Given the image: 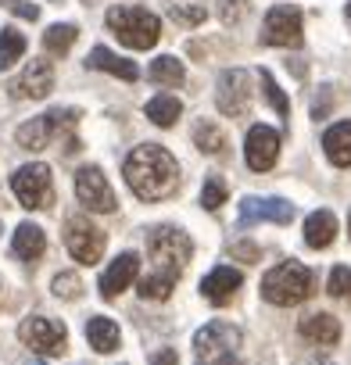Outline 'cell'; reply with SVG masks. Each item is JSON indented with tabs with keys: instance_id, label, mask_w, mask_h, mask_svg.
I'll list each match as a JSON object with an SVG mask.
<instances>
[{
	"instance_id": "cell-1",
	"label": "cell",
	"mask_w": 351,
	"mask_h": 365,
	"mask_svg": "<svg viewBox=\"0 0 351 365\" xmlns=\"http://www.w3.org/2000/svg\"><path fill=\"white\" fill-rule=\"evenodd\" d=\"M126 182L140 201H165L180 187V165L161 143H140L126 158Z\"/></svg>"
},
{
	"instance_id": "cell-2",
	"label": "cell",
	"mask_w": 351,
	"mask_h": 365,
	"mask_svg": "<svg viewBox=\"0 0 351 365\" xmlns=\"http://www.w3.org/2000/svg\"><path fill=\"white\" fill-rule=\"evenodd\" d=\"M76 122H79V111H76V108H54V111H47V115H40V118L19 125L15 140H19V147H26V150H47V147H54V143L65 140V154H76V150H79Z\"/></svg>"
},
{
	"instance_id": "cell-3",
	"label": "cell",
	"mask_w": 351,
	"mask_h": 365,
	"mask_svg": "<svg viewBox=\"0 0 351 365\" xmlns=\"http://www.w3.org/2000/svg\"><path fill=\"white\" fill-rule=\"evenodd\" d=\"M312 290H315V272L301 262H283L262 276V297L269 304H280V308L308 301Z\"/></svg>"
},
{
	"instance_id": "cell-4",
	"label": "cell",
	"mask_w": 351,
	"mask_h": 365,
	"mask_svg": "<svg viewBox=\"0 0 351 365\" xmlns=\"http://www.w3.org/2000/svg\"><path fill=\"white\" fill-rule=\"evenodd\" d=\"M190 251H194V247H190V237H187V233L172 230V226L151 230V233H147V255H151V262H154L151 276H161V279L176 283V279L183 276L187 262H190Z\"/></svg>"
},
{
	"instance_id": "cell-5",
	"label": "cell",
	"mask_w": 351,
	"mask_h": 365,
	"mask_svg": "<svg viewBox=\"0 0 351 365\" xmlns=\"http://www.w3.org/2000/svg\"><path fill=\"white\" fill-rule=\"evenodd\" d=\"M108 29L133 51H151L161 36V22L158 15H151L147 8H133V4H122V8H111L108 11Z\"/></svg>"
},
{
	"instance_id": "cell-6",
	"label": "cell",
	"mask_w": 351,
	"mask_h": 365,
	"mask_svg": "<svg viewBox=\"0 0 351 365\" xmlns=\"http://www.w3.org/2000/svg\"><path fill=\"white\" fill-rule=\"evenodd\" d=\"M11 187H15V197L22 201V208H51L54 201V182H51V168L33 161V165H22L15 175H11Z\"/></svg>"
},
{
	"instance_id": "cell-7",
	"label": "cell",
	"mask_w": 351,
	"mask_h": 365,
	"mask_svg": "<svg viewBox=\"0 0 351 365\" xmlns=\"http://www.w3.org/2000/svg\"><path fill=\"white\" fill-rule=\"evenodd\" d=\"M19 340L36 351V354H61L65 344H68V329L58 322V319H47V315H29L22 326H19Z\"/></svg>"
},
{
	"instance_id": "cell-8",
	"label": "cell",
	"mask_w": 351,
	"mask_h": 365,
	"mask_svg": "<svg viewBox=\"0 0 351 365\" xmlns=\"http://www.w3.org/2000/svg\"><path fill=\"white\" fill-rule=\"evenodd\" d=\"M65 247H68V255L76 262L93 265L104 255V230H97L86 215H72L65 222Z\"/></svg>"
},
{
	"instance_id": "cell-9",
	"label": "cell",
	"mask_w": 351,
	"mask_h": 365,
	"mask_svg": "<svg viewBox=\"0 0 351 365\" xmlns=\"http://www.w3.org/2000/svg\"><path fill=\"white\" fill-rule=\"evenodd\" d=\"M215 104L223 115L240 118L251 108V76L244 68H226L219 76V90H215Z\"/></svg>"
},
{
	"instance_id": "cell-10",
	"label": "cell",
	"mask_w": 351,
	"mask_h": 365,
	"mask_svg": "<svg viewBox=\"0 0 351 365\" xmlns=\"http://www.w3.org/2000/svg\"><path fill=\"white\" fill-rule=\"evenodd\" d=\"M265 43L273 47H301L305 40V29H301V11L290 8V4H280L265 15V33H262Z\"/></svg>"
},
{
	"instance_id": "cell-11",
	"label": "cell",
	"mask_w": 351,
	"mask_h": 365,
	"mask_svg": "<svg viewBox=\"0 0 351 365\" xmlns=\"http://www.w3.org/2000/svg\"><path fill=\"white\" fill-rule=\"evenodd\" d=\"M76 194H79V201L90 212H101V215L115 212V205H118L115 194H111V187H108V179H104V172L97 165H86V168L76 172Z\"/></svg>"
},
{
	"instance_id": "cell-12",
	"label": "cell",
	"mask_w": 351,
	"mask_h": 365,
	"mask_svg": "<svg viewBox=\"0 0 351 365\" xmlns=\"http://www.w3.org/2000/svg\"><path fill=\"white\" fill-rule=\"evenodd\" d=\"M294 219V205L283 201V197H244L240 201V219L237 226L248 230L255 222H276V226H287Z\"/></svg>"
},
{
	"instance_id": "cell-13",
	"label": "cell",
	"mask_w": 351,
	"mask_h": 365,
	"mask_svg": "<svg viewBox=\"0 0 351 365\" xmlns=\"http://www.w3.org/2000/svg\"><path fill=\"white\" fill-rule=\"evenodd\" d=\"M244 158H248V168L269 172L280 158V133L273 125H251L248 143H244Z\"/></svg>"
},
{
	"instance_id": "cell-14",
	"label": "cell",
	"mask_w": 351,
	"mask_h": 365,
	"mask_svg": "<svg viewBox=\"0 0 351 365\" xmlns=\"http://www.w3.org/2000/svg\"><path fill=\"white\" fill-rule=\"evenodd\" d=\"M51 90H54V65L44 61V58H33L26 65V72L11 83V93L15 97H29V101H44Z\"/></svg>"
},
{
	"instance_id": "cell-15",
	"label": "cell",
	"mask_w": 351,
	"mask_h": 365,
	"mask_svg": "<svg viewBox=\"0 0 351 365\" xmlns=\"http://www.w3.org/2000/svg\"><path fill=\"white\" fill-rule=\"evenodd\" d=\"M136 272H140V258L133 255V251H126V255H118L108 269H104V276H101V297H118L133 279H136Z\"/></svg>"
},
{
	"instance_id": "cell-16",
	"label": "cell",
	"mask_w": 351,
	"mask_h": 365,
	"mask_svg": "<svg viewBox=\"0 0 351 365\" xmlns=\"http://www.w3.org/2000/svg\"><path fill=\"white\" fill-rule=\"evenodd\" d=\"M240 283H244V276H240L233 265H219V269H212V272L201 279V294H205V301H212V304H226V301H233V294H237Z\"/></svg>"
},
{
	"instance_id": "cell-17",
	"label": "cell",
	"mask_w": 351,
	"mask_h": 365,
	"mask_svg": "<svg viewBox=\"0 0 351 365\" xmlns=\"http://www.w3.org/2000/svg\"><path fill=\"white\" fill-rule=\"evenodd\" d=\"M240 344V329L233 322H223V319H212L205 329L194 333V347L205 354V351H226V347H237Z\"/></svg>"
},
{
	"instance_id": "cell-18",
	"label": "cell",
	"mask_w": 351,
	"mask_h": 365,
	"mask_svg": "<svg viewBox=\"0 0 351 365\" xmlns=\"http://www.w3.org/2000/svg\"><path fill=\"white\" fill-rule=\"evenodd\" d=\"M301 336L319 344V347H330V344L340 340V322L333 315H326V312H312V315L301 319Z\"/></svg>"
},
{
	"instance_id": "cell-19",
	"label": "cell",
	"mask_w": 351,
	"mask_h": 365,
	"mask_svg": "<svg viewBox=\"0 0 351 365\" xmlns=\"http://www.w3.org/2000/svg\"><path fill=\"white\" fill-rule=\"evenodd\" d=\"M333 237H337V219H333V212L319 208V212H312V215L305 219V244H308V247L322 251V247L333 244Z\"/></svg>"
},
{
	"instance_id": "cell-20",
	"label": "cell",
	"mask_w": 351,
	"mask_h": 365,
	"mask_svg": "<svg viewBox=\"0 0 351 365\" xmlns=\"http://www.w3.org/2000/svg\"><path fill=\"white\" fill-rule=\"evenodd\" d=\"M322 150H326V158H330L337 168H347V165H351V122L330 125L326 136H322Z\"/></svg>"
},
{
	"instance_id": "cell-21",
	"label": "cell",
	"mask_w": 351,
	"mask_h": 365,
	"mask_svg": "<svg viewBox=\"0 0 351 365\" xmlns=\"http://www.w3.org/2000/svg\"><path fill=\"white\" fill-rule=\"evenodd\" d=\"M86 65H90V68H101V72H111V76H118V79H126V83H133V79L140 76V68H136L133 61L111 54L108 47H93V51L86 54Z\"/></svg>"
},
{
	"instance_id": "cell-22",
	"label": "cell",
	"mask_w": 351,
	"mask_h": 365,
	"mask_svg": "<svg viewBox=\"0 0 351 365\" xmlns=\"http://www.w3.org/2000/svg\"><path fill=\"white\" fill-rule=\"evenodd\" d=\"M15 258H22V262H36V258H44V251H47V237H44V230L40 226H33V222H22L19 230H15Z\"/></svg>"
},
{
	"instance_id": "cell-23",
	"label": "cell",
	"mask_w": 351,
	"mask_h": 365,
	"mask_svg": "<svg viewBox=\"0 0 351 365\" xmlns=\"http://www.w3.org/2000/svg\"><path fill=\"white\" fill-rule=\"evenodd\" d=\"M86 340H90L93 351L111 354V351L118 347V326H115L108 315H93V319L86 322Z\"/></svg>"
},
{
	"instance_id": "cell-24",
	"label": "cell",
	"mask_w": 351,
	"mask_h": 365,
	"mask_svg": "<svg viewBox=\"0 0 351 365\" xmlns=\"http://www.w3.org/2000/svg\"><path fill=\"white\" fill-rule=\"evenodd\" d=\"M147 79H151V83H158V86H180V83L187 79V72H183V61H176V58L161 54V58H154V61H151Z\"/></svg>"
},
{
	"instance_id": "cell-25",
	"label": "cell",
	"mask_w": 351,
	"mask_h": 365,
	"mask_svg": "<svg viewBox=\"0 0 351 365\" xmlns=\"http://www.w3.org/2000/svg\"><path fill=\"white\" fill-rule=\"evenodd\" d=\"M180 115H183V104L176 101L172 93H158V97H151V101H147V118H151L154 125H161V129H165V125H172Z\"/></svg>"
},
{
	"instance_id": "cell-26",
	"label": "cell",
	"mask_w": 351,
	"mask_h": 365,
	"mask_svg": "<svg viewBox=\"0 0 351 365\" xmlns=\"http://www.w3.org/2000/svg\"><path fill=\"white\" fill-rule=\"evenodd\" d=\"M26 54V36L19 33V29H4V33H0V72H4V68H11L19 58Z\"/></svg>"
},
{
	"instance_id": "cell-27",
	"label": "cell",
	"mask_w": 351,
	"mask_h": 365,
	"mask_svg": "<svg viewBox=\"0 0 351 365\" xmlns=\"http://www.w3.org/2000/svg\"><path fill=\"white\" fill-rule=\"evenodd\" d=\"M76 36H79L76 26H51V29L44 33V47H47L51 54H65V51L76 43Z\"/></svg>"
},
{
	"instance_id": "cell-28",
	"label": "cell",
	"mask_w": 351,
	"mask_h": 365,
	"mask_svg": "<svg viewBox=\"0 0 351 365\" xmlns=\"http://www.w3.org/2000/svg\"><path fill=\"white\" fill-rule=\"evenodd\" d=\"M194 143H198L205 154H223V147H226V136H223V129H219V125H212V122H201V125L194 129Z\"/></svg>"
},
{
	"instance_id": "cell-29",
	"label": "cell",
	"mask_w": 351,
	"mask_h": 365,
	"mask_svg": "<svg viewBox=\"0 0 351 365\" xmlns=\"http://www.w3.org/2000/svg\"><path fill=\"white\" fill-rule=\"evenodd\" d=\"M258 86H262V93H265V101L276 108V115L280 118H290V101L283 97V90L276 86V79L269 76V72H258Z\"/></svg>"
},
{
	"instance_id": "cell-30",
	"label": "cell",
	"mask_w": 351,
	"mask_h": 365,
	"mask_svg": "<svg viewBox=\"0 0 351 365\" xmlns=\"http://www.w3.org/2000/svg\"><path fill=\"white\" fill-rule=\"evenodd\" d=\"M201 205H205L208 212H215V208L226 205V182H223L219 175H208V179H205V187H201Z\"/></svg>"
},
{
	"instance_id": "cell-31",
	"label": "cell",
	"mask_w": 351,
	"mask_h": 365,
	"mask_svg": "<svg viewBox=\"0 0 351 365\" xmlns=\"http://www.w3.org/2000/svg\"><path fill=\"white\" fill-rule=\"evenodd\" d=\"M330 294L337 297V301H347L351 304V269L347 265H337L333 272H330Z\"/></svg>"
},
{
	"instance_id": "cell-32",
	"label": "cell",
	"mask_w": 351,
	"mask_h": 365,
	"mask_svg": "<svg viewBox=\"0 0 351 365\" xmlns=\"http://www.w3.org/2000/svg\"><path fill=\"white\" fill-rule=\"evenodd\" d=\"M54 294L65 297V301H76L83 294V279L76 272H61V276H54Z\"/></svg>"
},
{
	"instance_id": "cell-33",
	"label": "cell",
	"mask_w": 351,
	"mask_h": 365,
	"mask_svg": "<svg viewBox=\"0 0 351 365\" xmlns=\"http://www.w3.org/2000/svg\"><path fill=\"white\" fill-rule=\"evenodd\" d=\"M244 15H248V0H219V19H223L226 26L240 22Z\"/></svg>"
},
{
	"instance_id": "cell-34",
	"label": "cell",
	"mask_w": 351,
	"mask_h": 365,
	"mask_svg": "<svg viewBox=\"0 0 351 365\" xmlns=\"http://www.w3.org/2000/svg\"><path fill=\"white\" fill-rule=\"evenodd\" d=\"M4 8H11L19 19H29V22L40 19V8H36V4H26V0H4Z\"/></svg>"
},
{
	"instance_id": "cell-35",
	"label": "cell",
	"mask_w": 351,
	"mask_h": 365,
	"mask_svg": "<svg viewBox=\"0 0 351 365\" xmlns=\"http://www.w3.org/2000/svg\"><path fill=\"white\" fill-rule=\"evenodd\" d=\"M176 19H183V22H201L205 19V8H187V4H176L172 8Z\"/></svg>"
},
{
	"instance_id": "cell-36",
	"label": "cell",
	"mask_w": 351,
	"mask_h": 365,
	"mask_svg": "<svg viewBox=\"0 0 351 365\" xmlns=\"http://www.w3.org/2000/svg\"><path fill=\"white\" fill-rule=\"evenodd\" d=\"M326 111H330V86H322V97L312 101V115L315 118H326Z\"/></svg>"
},
{
	"instance_id": "cell-37",
	"label": "cell",
	"mask_w": 351,
	"mask_h": 365,
	"mask_svg": "<svg viewBox=\"0 0 351 365\" xmlns=\"http://www.w3.org/2000/svg\"><path fill=\"white\" fill-rule=\"evenodd\" d=\"M233 258H244V262H258V247H255V244H233Z\"/></svg>"
},
{
	"instance_id": "cell-38",
	"label": "cell",
	"mask_w": 351,
	"mask_h": 365,
	"mask_svg": "<svg viewBox=\"0 0 351 365\" xmlns=\"http://www.w3.org/2000/svg\"><path fill=\"white\" fill-rule=\"evenodd\" d=\"M151 365H180V358H176L172 347H165V351H158V354L151 358Z\"/></svg>"
},
{
	"instance_id": "cell-39",
	"label": "cell",
	"mask_w": 351,
	"mask_h": 365,
	"mask_svg": "<svg viewBox=\"0 0 351 365\" xmlns=\"http://www.w3.org/2000/svg\"><path fill=\"white\" fill-rule=\"evenodd\" d=\"M215 365H240V358H233V351H226V354H219Z\"/></svg>"
},
{
	"instance_id": "cell-40",
	"label": "cell",
	"mask_w": 351,
	"mask_h": 365,
	"mask_svg": "<svg viewBox=\"0 0 351 365\" xmlns=\"http://www.w3.org/2000/svg\"><path fill=\"white\" fill-rule=\"evenodd\" d=\"M344 15H347V22H351V0H347V8H344Z\"/></svg>"
},
{
	"instance_id": "cell-41",
	"label": "cell",
	"mask_w": 351,
	"mask_h": 365,
	"mask_svg": "<svg viewBox=\"0 0 351 365\" xmlns=\"http://www.w3.org/2000/svg\"><path fill=\"white\" fill-rule=\"evenodd\" d=\"M308 365H333V361H308Z\"/></svg>"
},
{
	"instance_id": "cell-42",
	"label": "cell",
	"mask_w": 351,
	"mask_h": 365,
	"mask_svg": "<svg viewBox=\"0 0 351 365\" xmlns=\"http://www.w3.org/2000/svg\"><path fill=\"white\" fill-rule=\"evenodd\" d=\"M29 365H44V361H40V358H33V361H29Z\"/></svg>"
},
{
	"instance_id": "cell-43",
	"label": "cell",
	"mask_w": 351,
	"mask_h": 365,
	"mask_svg": "<svg viewBox=\"0 0 351 365\" xmlns=\"http://www.w3.org/2000/svg\"><path fill=\"white\" fill-rule=\"evenodd\" d=\"M347 233H351V215H347Z\"/></svg>"
}]
</instances>
